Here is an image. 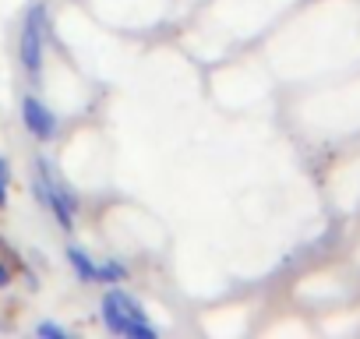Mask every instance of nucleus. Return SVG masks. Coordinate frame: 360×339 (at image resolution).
Returning a JSON list of instances; mask_svg holds the SVG:
<instances>
[{
    "label": "nucleus",
    "mask_w": 360,
    "mask_h": 339,
    "mask_svg": "<svg viewBox=\"0 0 360 339\" xmlns=\"http://www.w3.org/2000/svg\"><path fill=\"white\" fill-rule=\"evenodd\" d=\"M127 276V269L120 265V262H106V265H99V279H124Z\"/></svg>",
    "instance_id": "nucleus-5"
},
{
    "label": "nucleus",
    "mask_w": 360,
    "mask_h": 339,
    "mask_svg": "<svg viewBox=\"0 0 360 339\" xmlns=\"http://www.w3.org/2000/svg\"><path fill=\"white\" fill-rule=\"evenodd\" d=\"M43 8L36 4L32 11H29V18H25V29H22V43H18V57H22V68L29 71V75H39V68H43V32H46V25H43Z\"/></svg>",
    "instance_id": "nucleus-2"
},
{
    "label": "nucleus",
    "mask_w": 360,
    "mask_h": 339,
    "mask_svg": "<svg viewBox=\"0 0 360 339\" xmlns=\"http://www.w3.org/2000/svg\"><path fill=\"white\" fill-rule=\"evenodd\" d=\"M103 321H106V328H110L113 335H127L134 325L145 321V311H141V304H138L131 293L110 290V293L103 297Z\"/></svg>",
    "instance_id": "nucleus-1"
},
{
    "label": "nucleus",
    "mask_w": 360,
    "mask_h": 339,
    "mask_svg": "<svg viewBox=\"0 0 360 339\" xmlns=\"http://www.w3.org/2000/svg\"><path fill=\"white\" fill-rule=\"evenodd\" d=\"M8 283H11V269L0 265V286H8Z\"/></svg>",
    "instance_id": "nucleus-7"
},
{
    "label": "nucleus",
    "mask_w": 360,
    "mask_h": 339,
    "mask_svg": "<svg viewBox=\"0 0 360 339\" xmlns=\"http://www.w3.org/2000/svg\"><path fill=\"white\" fill-rule=\"evenodd\" d=\"M22 120H25V127H29L36 138H43V141H50V138L57 134V113H50V106H43L36 96H25V103H22Z\"/></svg>",
    "instance_id": "nucleus-3"
},
{
    "label": "nucleus",
    "mask_w": 360,
    "mask_h": 339,
    "mask_svg": "<svg viewBox=\"0 0 360 339\" xmlns=\"http://www.w3.org/2000/svg\"><path fill=\"white\" fill-rule=\"evenodd\" d=\"M4 181H8V159L0 155V184H4Z\"/></svg>",
    "instance_id": "nucleus-8"
},
{
    "label": "nucleus",
    "mask_w": 360,
    "mask_h": 339,
    "mask_svg": "<svg viewBox=\"0 0 360 339\" xmlns=\"http://www.w3.org/2000/svg\"><path fill=\"white\" fill-rule=\"evenodd\" d=\"M8 202V191H4V184H0V205H4Z\"/></svg>",
    "instance_id": "nucleus-9"
},
{
    "label": "nucleus",
    "mask_w": 360,
    "mask_h": 339,
    "mask_svg": "<svg viewBox=\"0 0 360 339\" xmlns=\"http://www.w3.org/2000/svg\"><path fill=\"white\" fill-rule=\"evenodd\" d=\"M39 335H46V339H64L68 332H64L60 325H53V321H43V325H39Z\"/></svg>",
    "instance_id": "nucleus-6"
},
{
    "label": "nucleus",
    "mask_w": 360,
    "mask_h": 339,
    "mask_svg": "<svg viewBox=\"0 0 360 339\" xmlns=\"http://www.w3.org/2000/svg\"><path fill=\"white\" fill-rule=\"evenodd\" d=\"M68 262L75 265V272H78V279H82V283H92V279H99V269L92 265V258H89L82 248H68Z\"/></svg>",
    "instance_id": "nucleus-4"
}]
</instances>
